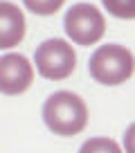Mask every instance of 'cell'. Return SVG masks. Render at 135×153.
Instances as JSON below:
<instances>
[{
    "label": "cell",
    "mask_w": 135,
    "mask_h": 153,
    "mask_svg": "<svg viewBox=\"0 0 135 153\" xmlns=\"http://www.w3.org/2000/svg\"><path fill=\"white\" fill-rule=\"evenodd\" d=\"M43 122L54 135L72 137L88 126V106L77 92L59 90L45 99Z\"/></svg>",
    "instance_id": "1"
},
{
    "label": "cell",
    "mask_w": 135,
    "mask_h": 153,
    "mask_svg": "<svg viewBox=\"0 0 135 153\" xmlns=\"http://www.w3.org/2000/svg\"><path fill=\"white\" fill-rule=\"evenodd\" d=\"M88 72L101 86H122L133 76V52L119 43L99 45L88 61Z\"/></svg>",
    "instance_id": "2"
},
{
    "label": "cell",
    "mask_w": 135,
    "mask_h": 153,
    "mask_svg": "<svg viewBox=\"0 0 135 153\" xmlns=\"http://www.w3.org/2000/svg\"><path fill=\"white\" fill-rule=\"evenodd\" d=\"M63 29L74 45L88 48V45H95L104 38L106 18L99 7L90 5V2H77L68 9L65 18H63Z\"/></svg>",
    "instance_id": "3"
},
{
    "label": "cell",
    "mask_w": 135,
    "mask_h": 153,
    "mask_svg": "<svg viewBox=\"0 0 135 153\" xmlns=\"http://www.w3.org/2000/svg\"><path fill=\"white\" fill-rule=\"evenodd\" d=\"M34 65L41 76L50 81H63L77 68V52L65 38H47L34 52Z\"/></svg>",
    "instance_id": "4"
},
{
    "label": "cell",
    "mask_w": 135,
    "mask_h": 153,
    "mask_svg": "<svg viewBox=\"0 0 135 153\" xmlns=\"http://www.w3.org/2000/svg\"><path fill=\"white\" fill-rule=\"evenodd\" d=\"M34 83V65L25 54L9 52L0 56V92L2 95H23Z\"/></svg>",
    "instance_id": "5"
},
{
    "label": "cell",
    "mask_w": 135,
    "mask_h": 153,
    "mask_svg": "<svg viewBox=\"0 0 135 153\" xmlns=\"http://www.w3.org/2000/svg\"><path fill=\"white\" fill-rule=\"evenodd\" d=\"M25 14L9 0H0V50L16 48L25 38Z\"/></svg>",
    "instance_id": "6"
},
{
    "label": "cell",
    "mask_w": 135,
    "mask_h": 153,
    "mask_svg": "<svg viewBox=\"0 0 135 153\" xmlns=\"http://www.w3.org/2000/svg\"><path fill=\"white\" fill-rule=\"evenodd\" d=\"M79 153H124V151H122V146L113 137L99 135V137L86 140V142L81 144V149H79Z\"/></svg>",
    "instance_id": "7"
},
{
    "label": "cell",
    "mask_w": 135,
    "mask_h": 153,
    "mask_svg": "<svg viewBox=\"0 0 135 153\" xmlns=\"http://www.w3.org/2000/svg\"><path fill=\"white\" fill-rule=\"evenodd\" d=\"M104 9H108V14H113L115 18L131 20L135 16V0H101Z\"/></svg>",
    "instance_id": "8"
},
{
    "label": "cell",
    "mask_w": 135,
    "mask_h": 153,
    "mask_svg": "<svg viewBox=\"0 0 135 153\" xmlns=\"http://www.w3.org/2000/svg\"><path fill=\"white\" fill-rule=\"evenodd\" d=\"M65 0H23V5L27 7L32 14L36 16H52L63 7Z\"/></svg>",
    "instance_id": "9"
},
{
    "label": "cell",
    "mask_w": 135,
    "mask_h": 153,
    "mask_svg": "<svg viewBox=\"0 0 135 153\" xmlns=\"http://www.w3.org/2000/svg\"><path fill=\"white\" fill-rule=\"evenodd\" d=\"M131 135H133V126H128V131H126V151L124 153H133V149H131Z\"/></svg>",
    "instance_id": "10"
}]
</instances>
